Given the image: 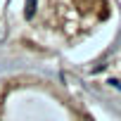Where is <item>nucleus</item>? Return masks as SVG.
Here are the masks:
<instances>
[{
  "mask_svg": "<svg viewBox=\"0 0 121 121\" xmlns=\"http://www.w3.org/2000/svg\"><path fill=\"white\" fill-rule=\"evenodd\" d=\"M24 14H26V19L33 17V0H26V12H24Z\"/></svg>",
  "mask_w": 121,
  "mask_h": 121,
  "instance_id": "1",
  "label": "nucleus"
}]
</instances>
